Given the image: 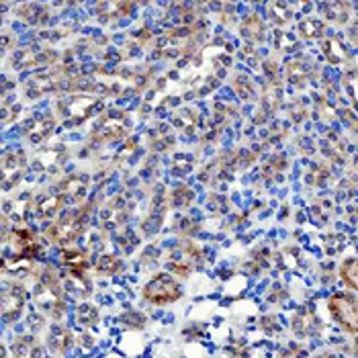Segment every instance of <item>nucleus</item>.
I'll use <instances>...</instances> for the list:
<instances>
[{
  "label": "nucleus",
  "mask_w": 358,
  "mask_h": 358,
  "mask_svg": "<svg viewBox=\"0 0 358 358\" xmlns=\"http://www.w3.org/2000/svg\"><path fill=\"white\" fill-rule=\"evenodd\" d=\"M242 33H244V37H248L252 41H262L264 39V23L256 15H252L244 21Z\"/></svg>",
  "instance_id": "13"
},
{
  "label": "nucleus",
  "mask_w": 358,
  "mask_h": 358,
  "mask_svg": "<svg viewBox=\"0 0 358 358\" xmlns=\"http://www.w3.org/2000/svg\"><path fill=\"white\" fill-rule=\"evenodd\" d=\"M8 248L10 256L15 262H23V260H33L39 252V244L35 242L33 234L25 227H15L10 231V240H8Z\"/></svg>",
  "instance_id": "4"
},
{
  "label": "nucleus",
  "mask_w": 358,
  "mask_h": 358,
  "mask_svg": "<svg viewBox=\"0 0 358 358\" xmlns=\"http://www.w3.org/2000/svg\"><path fill=\"white\" fill-rule=\"evenodd\" d=\"M199 260V250L189 242H180L168 256V266L174 275L189 276Z\"/></svg>",
  "instance_id": "5"
},
{
  "label": "nucleus",
  "mask_w": 358,
  "mask_h": 358,
  "mask_svg": "<svg viewBox=\"0 0 358 358\" xmlns=\"http://www.w3.org/2000/svg\"><path fill=\"white\" fill-rule=\"evenodd\" d=\"M83 231V221H80V211L66 215L59 223H55L50 229V238L54 242H70L74 238H78V234Z\"/></svg>",
  "instance_id": "7"
},
{
  "label": "nucleus",
  "mask_w": 358,
  "mask_h": 358,
  "mask_svg": "<svg viewBox=\"0 0 358 358\" xmlns=\"http://www.w3.org/2000/svg\"><path fill=\"white\" fill-rule=\"evenodd\" d=\"M96 320H99V313H96L94 307H90V305H80L78 307V322L83 326H92Z\"/></svg>",
  "instance_id": "15"
},
{
  "label": "nucleus",
  "mask_w": 358,
  "mask_h": 358,
  "mask_svg": "<svg viewBox=\"0 0 358 358\" xmlns=\"http://www.w3.org/2000/svg\"><path fill=\"white\" fill-rule=\"evenodd\" d=\"M64 201H66V196L64 194H50L48 199H43V201H39V205H37V213L41 215V217H50V215H54L59 211V207L64 205Z\"/></svg>",
  "instance_id": "14"
},
{
  "label": "nucleus",
  "mask_w": 358,
  "mask_h": 358,
  "mask_svg": "<svg viewBox=\"0 0 358 358\" xmlns=\"http://www.w3.org/2000/svg\"><path fill=\"white\" fill-rule=\"evenodd\" d=\"M25 303V293L21 289H4L2 293V315L6 322H13L19 317L21 309Z\"/></svg>",
  "instance_id": "8"
},
{
  "label": "nucleus",
  "mask_w": 358,
  "mask_h": 358,
  "mask_svg": "<svg viewBox=\"0 0 358 358\" xmlns=\"http://www.w3.org/2000/svg\"><path fill=\"white\" fill-rule=\"evenodd\" d=\"M70 342H72L70 331L59 328V326H55L54 330H52V336H50V348H52L54 352H57V355H62V352L68 350Z\"/></svg>",
  "instance_id": "12"
},
{
  "label": "nucleus",
  "mask_w": 358,
  "mask_h": 358,
  "mask_svg": "<svg viewBox=\"0 0 358 358\" xmlns=\"http://www.w3.org/2000/svg\"><path fill=\"white\" fill-rule=\"evenodd\" d=\"M127 125H129L127 117L121 115V110H115V113H110L109 117L103 119V123L99 125V129L94 131L92 138L99 139V141H113V139H119L125 134Z\"/></svg>",
  "instance_id": "6"
},
{
  "label": "nucleus",
  "mask_w": 358,
  "mask_h": 358,
  "mask_svg": "<svg viewBox=\"0 0 358 358\" xmlns=\"http://www.w3.org/2000/svg\"><path fill=\"white\" fill-rule=\"evenodd\" d=\"M182 295L178 282L168 275L154 276L145 287H143V299L152 305H168L178 301Z\"/></svg>",
  "instance_id": "3"
},
{
  "label": "nucleus",
  "mask_w": 358,
  "mask_h": 358,
  "mask_svg": "<svg viewBox=\"0 0 358 358\" xmlns=\"http://www.w3.org/2000/svg\"><path fill=\"white\" fill-rule=\"evenodd\" d=\"M15 358H39V346L35 338H19L13 346Z\"/></svg>",
  "instance_id": "11"
},
{
  "label": "nucleus",
  "mask_w": 358,
  "mask_h": 358,
  "mask_svg": "<svg viewBox=\"0 0 358 358\" xmlns=\"http://www.w3.org/2000/svg\"><path fill=\"white\" fill-rule=\"evenodd\" d=\"M340 278L344 285L358 293V258H346L340 266Z\"/></svg>",
  "instance_id": "10"
},
{
  "label": "nucleus",
  "mask_w": 358,
  "mask_h": 358,
  "mask_svg": "<svg viewBox=\"0 0 358 358\" xmlns=\"http://www.w3.org/2000/svg\"><path fill=\"white\" fill-rule=\"evenodd\" d=\"M35 299L37 303L43 307V311H48L50 315L59 317L66 309H64V293H62V285L59 278L55 276L54 271H45L37 289H35Z\"/></svg>",
  "instance_id": "1"
},
{
  "label": "nucleus",
  "mask_w": 358,
  "mask_h": 358,
  "mask_svg": "<svg viewBox=\"0 0 358 358\" xmlns=\"http://www.w3.org/2000/svg\"><path fill=\"white\" fill-rule=\"evenodd\" d=\"M62 262L66 264V268L70 271V275L80 278L84 276L86 271V256H84L80 250H66L62 254Z\"/></svg>",
  "instance_id": "9"
},
{
  "label": "nucleus",
  "mask_w": 358,
  "mask_h": 358,
  "mask_svg": "<svg viewBox=\"0 0 358 358\" xmlns=\"http://www.w3.org/2000/svg\"><path fill=\"white\" fill-rule=\"evenodd\" d=\"M355 352H357V357H358V340H357V344H355Z\"/></svg>",
  "instance_id": "17"
},
{
  "label": "nucleus",
  "mask_w": 358,
  "mask_h": 358,
  "mask_svg": "<svg viewBox=\"0 0 358 358\" xmlns=\"http://www.w3.org/2000/svg\"><path fill=\"white\" fill-rule=\"evenodd\" d=\"M119 260L117 258H113V256H103V258H99V262H96V268L101 271V273H107V275H113L115 271H119Z\"/></svg>",
  "instance_id": "16"
},
{
  "label": "nucleus",
  "mask_w": 358,
  "mask_h": 358,
  "mask_svg": "<svg viewBox=\"0 0 358 358\" xmlns=\"http://www.w3.org/2000/svg\"><path fill=\"white\" fill-rule=\"evenodd\" d=\"M334 322L348 334H358V299L350 293H334L328 301Z\"/></svg>",
  "instance_id": "2"
}]
</instances>
